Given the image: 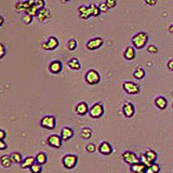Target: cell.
Instances as JSON below:
<instances>
[{
	"instance_id": "cell-1",
	"label": "cell",
	"mask_w": 173,
	"mask_h": 173,
	"mask_svg": "<svg viewBox=\"0 0 173 173\" xmlns=\"http://www.w3.org/2000/svg\"><path fill=\"white\" fill-rule=\"evenodd\" d=\"M147 41H148V35L144 32H139L132 38V43L136 49H143L146 46Z\"/></svg>"
},
{
	"instance_id": "cell-2",
	"label": "cell",
	"mask_w": 173,
	"mask_h": 173,
	"mask_svg": "<svg viewBox=\"0 0 173 173\" xmlns=\"http://www.w3.org/2000/svg\"><path fill=\"white\" fill-rule=\"evenodd\" d=\"M77 162H78V157L76 155H66L62 159V163L64 168L68 170L74 169L77 166Z\"/></svg>"
},
{
	"instance_id": "cell-3",
	"label": "cell",
	"mask_w": 173,
	"mask_h": 173,
	"mask_svg": "<svg viewBox=\"0 0 173 173\" xmlns=\"http://www.w3.org/2000/svg\"><path fill=\"white\" fill-rule=\"evenodd\" d=\"M55 125H57V121H55L54 116H44L40 121V126L47 130H53L55 128Z\"/></svg>"
},
{
	"instance_id": "cell-4",
	"label": "cell",
	"mask_w": 173,
	"mask_h": 173,
	"mask_svg": "<svg viewBox=\"0 0 173 173\" xmlns=\"http://www.w3.org/2000/svg\"><path fill=\"white\" fill-rule=\"evenodd\" d=\"M89 114L92 118L96 119V118H101L104 114V106L101 104V103H95V104L92 105V107L89 111Z\"/></svg>"
},
{
	"instance_id": "cell-5",
	"label": "cell",
	"mask_w": 173,
	"mask_h": 173,
	"mask_svg": "<svg viewBox=\"0 0 173 173\" xmlns=\"http://www.w3.org/2000/svg\"><path fill=\"white\" fill-rule=\"evenodd\" d=\"M101 80L100 74L94 69H90L89 72H86V81L89 85H97Z\"/></svg>"
},
{
	"instance_id": "cell-6",
	"label": "cell",
	"mask_w": 173,
	"mask_h": 173,
	"mask_svg": "<svg viewBox=\"0 0 173 173\" xmlns=\"http://www.w3.org/2000/svg\"><path fill=\"white\" fill-rule=\"evenodd\" d=\"M122 159L123 161H125L126 163H128V165H134V163H137L140 162V158L137 157L136 155H135L133 151H125V153L122 154Z\"/></svg>"
},
{
	"instance_id": "cell-7",
	"label": "cell",
	"mask_w": 173,
	"mask_h": 173,
	"mask_svg": "<svg viewBox=\"0 0 173 173\" xmlns=\"http://www.w3.org/2000/svg\"><path fill=\"white\" fill-rule=\"evenodd\" d=\"M57 46H58L57 38L54 36H51L42 43V49H44V50H47V51H51V50L57 49Z\"/></svg>"
},
{
	"instance_id": "cell-8",
	"label": "cell",
	"mask_w": 173,
	"mask_h": 173,
	"mask_svg": "<svg viewBox=\"0 0 173 173\" xmlns=\"http://www.w3.org/2000/svg\"><path fill=\"white\" fill-rule=\"evenodd\" d=\"M123 90L128 94H137V93H140V86L136 83L132 82V81H126L123 83Z\"/></svg>"
},
{
	"instance_id": "cell-9",
	"label": "cell",
	"mask_w": 173,
	"mask_h": 173,
	"mask_svg": "<svg viewBox=\"0 0 173 173\" xmlns=\"http://www.w3.org/2000/svg\"><path fill=\"white\" fill-rule=\"evenodd\" d=\"M48 144L50 145L51 147H54V148H60L62 146V142H63V139L62 136L57 134H53V135H50L47 140Z\"/></svg>"
},
{
	"instance_id": "cell-10",
	"label": "cell",
	"mask_w": 173,
	"mask_h": 173,
	"mask_svg": "<svg viewBox=\"0 0 173 173\" xmlns=\"http://www.w3.org/2000/svg\"><path fill=\"white\" fill-rule=\"evenodd\" d=\"M104 40L101 38V37H95V38H92L91 40H89L86 42V49L89 50H96L100 47L102 46Z\"/></svg>"
},
{
	"instance_id": "cell-11",
	"label": "cell",
	"mask_w": 173,
	"mask_h": 173,
	"mask_svg": "<svg viewBox=\"0 0 173 173\" xmlns=\"http://www.w3.org/2000/svg\"><path fill=\"white\" fill-rule=\"evenodd\" d=\"M97 151H99L100 154L102 155H105V156H108L113 153V147L111 145L108 143V142H102L100 144V146L97 147Z\"/></svg>"
},
{
	"instance_id": "cell-12",
	"label": "cell",
	"mask_w": 173,
	"mask_h": 173,
	"mask_svg": "<svg viewBox=\"0 0 173 173\" xmlns=\"http://www.w3.org/2000/svg\"><path fill=\"white\" fill-rule=\"evenodd\" d=\"M78 11H79V16H80L81 18H83V20H86V18H89L90 16L93 15V11L90 6L89 7L81 6L80 8L78 9Z\"/></svg>"
},
{
	"instance_id": "cell-13",
	"label": "cell",
	"mask_w": 173,
	"mask_h": 173,
	"mask_svg": "<svg viewBox=\"0 0 173 173\" xmlns=\"http://www.w3.org/2000/svg\"><path fill=\"white\" fill-rule=\"evenodd\" d=\"M122 111H123V115H125L127 118H131L133 115H134V106H133L132 103L130 102H126L122 106Z\"/></svg>"
},
{
	"instance_id": "cell-14",
	"label": "cell",
	"mask_w": 173,
	"mask_h": 173,
	"mask_svg": "<svg viewBox=\"0 0 173 173\" xmlns=\"http://www.w3.org/2000/svg\"><path fill=\"white\" fill-rule=\"evenodd\" d=\"M62 68H63V65L60 61H53L49 65V71L52 72V74H58V72H62Z\"/></svg>"
},
{
	"instance_id": "cell-15",
	"label": "cell",
	"mask_w": 173,
	"mask_h": 173,
	"mask_svg": "<svg viewBox=\"0 0 173 173\" xmlns=\"http://www.w3.org/2000/svg\"><path fill=\"white\" fill-rule=\"evenodd\" d=\"M146 168H147L146 166H145L143 162H141V161L130 166V170L132 173H144Z\"/></svg>"
},
{
	"instance_id": "cell-16",
	"label": "cell",
	"mask_w": 173,
	"mask_h": 173,
	"mask_svg": "<svg viewBox=\"0 0 173 173\" xmlns=\"http://www.w3.org/2000/svg\"><path fill=\"white\" fill-rule=\"evenodd\" d=\"M89 111H90V108L88 107V104L85 102H80L76 106V113L80 116L86 115V113H89Z\"/></svg>"
},
{
	"instance_id": "cell-17",
	"label": "cell",
	"mask_w": 173,
	"mask_h": 173,
	"mask_svg": "<svg viewBox=\"0 0 173 173\" xmlns=\"http://www.w3.org/2000/svg\"><path fill=\"white\" fill-rule=\"evenodd\" d=\"M61 136H62L63 141H68L71 140L72 136H74V131H72V128L69 127H65L62 129V132H61Z\"/></svg>"
},
{
	"instance_id": "cell-18",
	"label": "cell",
	"mask_w": 173,
	"mask_h": 173,
	"mask_svg": "<svg viewBox=\"0 0 173 173\" xmlns=\"http://www.w3.org/2000/svg\"><path fill=\"white\" fill-rule=\"evenodd\" d=\"M35 162H36V158L35 157H26L21 163V168L22 169H30Z\"/></svg>"
},
{
	"instance_id": "cell-19",
	"label": "cell",
	"mask_w": 173,
	"mask_h": 173,
	"mask_svg": "<svg viewBox=\"0 0 173 173\" xmlns=\"http://www.w3.org/2000/svg\"><path fill=\"white\" fill-rule=\"evenodd\" d=\"M144 155H145V157L147 158V160H148V162L151 163V165L157 160V153L151 151V149H147V151H145Z\"/></svg>"
},
{
	"instance_id": "cell-20",
	"label": "cell",
	"mask_w": 173,
	"mask_h": 173,
	"mask_svg": "<svg viewBox=\"0 0 173 173\" xmlns=\"http://www.w3.org/2000/svg\"><path fill=\"white\" fill-rule=\"evenodd\" d=\"M155 104L159 109H165L166 107H167V105H168V101H167L166 97L159 96L155 100Z\"/></svg>"
},
{
	"instance_id": "cell-21",
	"label": "cell",
	"mask_w": 173,
	"mask_h": 173,
	"mask_svg": "<svg viewBox=\"0 0 173 173\" xmlns=\"http://www.w3.org/2000/svg\"><path fill=\"white\" fill-rule=\"evenodd\" d=\"M37 17H38V20L40 21V22H43V21H47L49 17H50V12H49L47 9H41V10H39L38 14H37Z\"/></svg>"
},
{
	"instance_id": "cell-22",
	"label": "cell",
	"mask_w": 173,
	"mask_h": 173,
	"mask_svg": "<svg viewBox=\"0 0 173 173\" xmlns=\"http://www.w3.org/2000/svg\"><path fill=\"white\" fill-rule=\"evenodd\" d=\"M0 163H1L2 167H4V168H10L11 165H12L13 162H12V160H11L10 156L4 155V156H2V157L0 158Z\"/></svg>"
},
{
	"instance_id": "cell-23",
	"label": "cell",
	"mask_w": 173,
	"mask_h": 173,
	"mask_svg": "<svg viewBox=\"0 0 173 173\" xmlns=\"http://www.w3.org/2000/svg\"><path fill=\"white\" fill-rule=\"evenodd\" d=\"M68 66L71 67L72 69H75V71H78V69L81 68V64H80V62H79V60L75 57L68 61Z\"/></svg>"
},
{
	"instance_id": "cell-24",
	"label": "cell",
	"mask_w": 173,
	"mask_h": 173,
	"mask_svg": "<svg viewBox=\"0 0 173 173\" xmlns=\"http://www.w3.org/2000/svg\"><path fill=\"white\" fill-rule=\"evenodd\" d=\"M125 57L129 61H132L135 57V50L133 47H128L125 51Z\"/></svg>"
},
{
	"instance_id": "cell-25",
	"label": "cell",
	"mask_w": 173,
	"mask_h": 173,
	"mask_svg": "<svg viewBox=\"0 0 173 173\" xmlns=\"http://www.w3.org/2000/svg\"><path fill=\"white\" fill-rule=\"evenodd\" d=\"M47 160H48V158H47V155L44 153H38L36 156V162L39 163V165H46L47 163Z\"/></svg>"
},
{
	"instance_id": "cell-26",
	"label": "cell",
	"mask_w": 173,
	"mask_h": 173,
	"mask_svg": "<svg viewBox=\"0 0 173 173\" xmlns=\"http://www.w3.org/2000/svg\"><path fill=\"white\" fill-rule=\"evenodd\" d=\"M80 135H81V137H82V139H85V140L90 139V137L92 136V130H91L90 128H88V127L83 128V129L81 130Z\"/></svg>"
},
{
	"instance_id": "cell-27",
	"label": "cell",
	"mask_w": 173,
	"mask_h": 173,
	"mask_svg": "<svg viewBox=\"0 0 173 173\" xmlns=\"http://www.w3.org/2000/svg\"><path fill=\"white\" fill-rule=\"evenodd\" d=\"M10 158L13 163H22V161H23L22 155H21L20 153H12L10 155Z\"/></svg>"
},
{
	"instance_id": "cell-28",
	"label": "cell",
	"mask_w": 173,
	"mask_h": 173,
	"mask_svg": "<svg viewBox=\"0 0 173 173\" xmlns=\"http://www.w3.org/2000/svg\"><path fill=\"white\" fill-rule=\"evenodd\" d=\"M39 12V9L37 8L35 4H32V6H30L28 9H27L26 11H25V13L26 14H29L30 16H37V14H38Z\"/></svg>"
},
{
	"instance_id": "cell-29",
	"label": "cell",
	"mask_w": 173,
	"mask_h": 173,
	"mask_svg": "<svg viewBox=\"0 0 173 173\" xmlns=\"http://www.w3.org/2000/svg\"><path fill=\"white\" fill-rule=\"evenodd\" d=\"M133 76H134V78L135 79H143L144 77H145V71L143 68H141V67H140V68H136L135 69V72H133Z\"/></svg>"
},
{
	"instance_id": "cell-30",
	"label": "cell",
	"mask_w": 173,
	"mask_h": 173,
	"mask_svg": "<svg viewBox=\"0 0 173 173\" xmlns=\"http://www.w3.org/2000/svg\"><path fill=\"white\" fill-rule=\"evenodd\" d=\"M29 170L32 173H41V171H42V166L39 165V163H37V162H35Z\"/></svg>"
},
{
	"instance_id": "cell-31",
	"label": "cell",
	"mask_w": 173,
	"mask_h": 173,
	"mask_svg": "<svg viewBox=\"0 0 173 173\" xmlns=\"http://www.w3.org/2000/svg\"><path fill=\"white\" fill-rule=\"evenodd\" d=\"M90 7H91V9H92V11H93V16H99L100 13H101V11H100L99 7H96L94 3H91Z\"/></svg>"
},
{
	"instance_id": "cell-32",
	"label": "cell",
	"mask_w": 173,
	"mask_h": 173,
	"mask_svg": "<svg viewBox=\"0 0 173 173\" xmlns=\"http://www.w3.org/2000/svg\"><path fill=\"white\" fill-rule=\"evenodd\" d=\"M95 149H96V147H95V144H93V143H89V144H86V151H88V153H94Z\"/></svg>"
},
{
	"instance_id": "cell-33",
	"label": "cell",
	"mask_w": 173,
	"mask_h": 173,
	"mask_svg": "<svg viewBox=\"0 0 173 173\" xmlns=\"http://www.w3.org/2000/svg\"><path fill=\"white\" fill-rule=\"evenodd\" d=\"M76 48H77V41L75 40V39H71V40L68 41V49L74 51Z\"/></svg>"
},
{
	"instance_id": "cell-34",
	"label": "cell",
	"mask_w": 173,
	"mask_h": 173,
	"mask_svg": "<svg viewBox=\"0 0 173 173\" xmlns=\"http://www.w3.org/2000/svg\"><path fill=\"white\" fill-rule=\"evenodd\" d=\"M35 6L41 10V9L44 8V0H35Z\"/></svg>"
},
{
	"instance_id": "cell-35",
	"label": "cell",
	"mask_w": 173,
	"mask_h": 173,
	"mask_svg": "<svg viewBox=\"0 0 173 173\" xmlns=\"http://www.w3.org/2000/svg\"><path fill=\"white\" fill-rule=\"evenodd\" d=\"M105 3L107 4V7H108L109 9H113L116 7L117 2H116V0H105Z\"/></svg>"
},
{
	"instance_id": "cell-36",
	"label": "cell",
	"mask_w": 173,
	"mask_h": 173,
	"mask_svg": "<svg viewBox=\"0 0 173 173\" xmlns=\"http://www.w3.org/2000/svg\"><path fill=\"white\" fill-rule=\"evenodd\" d=\"M99 9H100V11H101V12H107V10H108V7H107V4L105 3V2H102L101 4H100L99 6Z\"/></svg>"
},
{
	"instance_id": "cell-37",
	"label": "cell",
	"mask_w": 173,
	"mask_h": 173,
	"mask_svg": "<svg viewBox=\"0 0 173 173\" xmlns=\"http://www.w3.org/2000/svg\"><path fill=\"white\" fill-rule=\"evenodd\" d=\"M32 16H30L29 14H26L23 17V22H24L25 24H30V23H32Z\"/></svg>"
},
{
	"instance_id": "cell-38",
	"label": "cell",
	"mask_w": 173,
	"mask_h": 173,
	"mask_svg": "<svg viewBox=\"0 0 173 173\" xmlns=\"http://www.w3.org/2000/svg\"><path fill=\"white\" fill-rule=\"evenodd\" d=\"M151 170H154L156 173H159V171H160V167H159V165H157L156 162L151 163Z\"/></svg>"
},
{
	"instance_id": "cell-39",
	"label": "cell",
	"mask_w": 173,
	"mask_h": 173,
	"mask_svg": "<svg viewBox=\"0 0 173 173\" xmlns=\"http://www.w3.org/2000/svg\"><path fill=\"white\" fill-rule=\"evenodd\" d=\"M6 54V48H4V44H0V58H2Z\"/></svg>"
},
{
	"instance_id": "cell-40",
	"label": "cell",
	"mask_w": 173,
	"mask_h": 173,
	"mask_svg": "<svg viewBox=\"0 0 173 173\" xmlns=\"http://www.w3.org/2000/svg\"><path fill=\"white\" fill-rule=\"evenodd\" d=\"M158 51V49H157V47L156 46H149L148 47V52H151V53H156Z\"/></svg>"
},
{
	"instance_id": "cell-41",
	"label": "cell",
	"mask_w": 173,
	"mask_h": 173,
	"mask_svg": "<svg viewBox=\"0 0 173 173\" xmlns=\"http://www.w3.org/2000/svg\"><path fill=\"white\" fill-rule=\"evenodd\" d=\"M7 144L4 143L3 140H0V151H4V149H7Z\"/></svg>"
},
{
	"instance_id": "cell-42",
	"label": "cell",
	"mask_w": 173,
	"mask_h": 173,
	"mask_svg": "<svg viewBox=\"0 0 173 173\" xmlns=\"http://www.w3.org/2000/svg\"><path fill=\"white\" fill-rule=\"evenodd\" d=\"M158 0H145V2H146L147 4H149V6H155L156 3H157Z\"/></svg>"
},
{
	"instance_id": "cell-43",
	"label": "cell",
	"mask_w": 173,
	"mask_h": 173,
	"mask_svg": "<svg viewBox=\"0 0 173 173\" xmlns=\"http://www.w3.org/2000/svg\"><path fill=\"white\" fill-rule=\"evenodd\" d=\"M6 137V132L3 130H0V140H4Z\"/></svg>"
},
{
	"instance_id": "cell-44",
	"label": "cell",
	"mask_w": 173,
	"mask_h": 173,
	"mask_svg": "<svg viewBox=\"0 0 173 173\" xmlns=\"http://www.w3.org/2000/svg\"><path fill=\"white\" fill-rule=\"evenodd\" d=\"M168 67H169L170 71H173V60L169 61V63H168Z\"/></svg>"
},
{
	"instance_id": "cell-45",
	"label": "cell",
	"mask_w": 173,
	"mask_h": 173,
	"mask_svg": "<svg viewBox=\"0 0 173 173\" xmlns=\"http://www.w3.org/2000/svg\"><path fill=\"white\" fill-rule=\"evenodd\" d=\"M144 173H156V172L154 171V170H151V167H147Z\"/></svg>"
},
{
	"instance_id": "cell-46",
	"label": "cell",
	"mask_w": 173,
	"mask_h": 173,
	"mask_svg": "<svg viewBox=\"0 0 173 173\" xmlns=\"http://www.w3.org/2000/svg\"><path fill=\"white\" fill-rule=\"evenodd\" d=\"M169 32H171V34H173V24H172V25H170V27H169Z\"/></svg>"
},
{
	"instance_id": "cell-47",
	"label": "cell",
	"mask_w": 173,
	"mask_h": 173,
	"mask_svg": "<svg viewBox=\"0 0 173 173\" xmlns=\"http://www.w3.org/2000/svg\"><path fill=\"white\" fill-rule=\"evenodd\" d=\"M2 25H3V17H0V26H2Z\"/></svg>"
},
{
	"instance_id": "cell-48",
	"label": "cell",
	"mask_w": 173,
	"mask_h": 173,
	"mask_svg": "<svg viewBox=\"0 0 173 173\" xmlns=\"http://www.w3.org/2000/svg\"><path fill=\"white\" fill-rule=\"evenodd\" d=\"M61 1H62V2H64V3H65V2H67V1H69V0H61Z\"/></svg>"
},
{
	"instance_id": "cell-49",
	"label": "cell",
	"mask_w": 173,
	"mask_h": 173,
	"mask_svg": "<svg viewBox=\"0 0 173 173\" xmlns=\"http://www.w3.org/2000/svg\"><path fill=\"white\" fill-rule=\"evenodd\" d=\"M172 107H173V103H172Z\"/></svg>"
}]
</instances>
